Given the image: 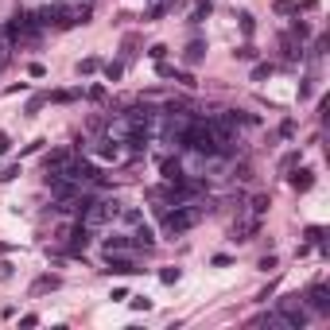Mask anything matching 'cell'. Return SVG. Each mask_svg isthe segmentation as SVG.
<instances>
[{
	"label": "cell",
	"instance_id": "cell-1",
	"mask_svg": "<svg viewBox=\"0 0 330 330\" xmlns=\"http://www.w3.org/2000/svg\"><path fill=\"white\" fill-rule=\"evenodd\" d=\"M198 217H202L198 202H182V206H175V210H167V214H163V229L171 237H179V233H187L191 226H198Z\"/></svg>",
	"mask_w": 330,
	"mask_h": 330
},
{
	"label": "cell",
	"instance_id": "cell-2",
	"mask_svg": "<svg viewBox=\"0 0 330 330\" xmlns=\"http://www.w3.org/2000/svg\"><path fill=\"white\" fill-rule=\"evenodd\" d=\"M8 39H20V43L39 39V20H35V16H16L8 24Z\"/></svg>",
	"mask_w": 330,
	"mask_h": 330
},
{
	"label": "cell",
	"instance_id": "cell-3",
	"mask_svg": "<svg viewBox=\"0 0 330 330\" xmlns=\"http://www.w3.org/2000/svg\"><path fill=\"white\" fill-rule=\"evenodd\" d=\"M105 256H109V276H129V272H140L136 268V261H132V256H124V252H105Z\"/></svg>",
	"mask_w": 330,
	"mask_h": 330
},
{
	"label": "cell",
	"instance_id": "cell-4",
	"mask_svg": "<svg viewBox=\"0 0 330 330\" xmlns=\"http://www.w3.org/2000/svg\"><path fill=\"white\" fill-rule=\"evenodd\" d=\"M307 299H311V307H315V311H330V291H326L322 284H315L311 291H307Z\"/></svg>",
	"mask_w": 330,
	"mask_h": 330
},
{
	"label": "cell",
	"instance_id": "cell-5",
	"mask_svg": "<svg viewBox=\"0 0 330 330\" xmlns=\"http://www.w3.org/2000/svg\"><path fill=\"white\" fill-rule=\"evenodd\" d=\"M291 187H296L299 194H303V191H311V187H315V171H311V167H299V171L291 175Z\"/></svg>",
	"mask_w": 330,
	"mask_h": 330
},
{
	"label": "cell",
	"instance_id": "cell-6",
	"mask_svg": "<svg viewBox=\"0 0 330 330\" xmlns=\"http://www.w3.org/2000/svg\"><path fill=\"white\" fill-rule=\"evenodd\" d=\"M66 159H70V152H51V156L43 159V167H47V175H54V171H62L66 167Z\"/></svg>",
	"mask_w": 330,
	"mask_h": 330
},
{
	"label": "cell",
	"instance_id": "cell-7",
	"mask_svg": "<svg viewBox=\"0 0 330 330\" xmlns=\"http://www.w3.org/2000/svg\"><path fill=\"white\" fill-rule=\"evenodd\" d=\"M54 287H59V276H39L31 284V291H35V296H43V291H54Z\"/></svg>",
	"mask_w": 330,
	"mask_h": 330
},
{
	"label": "cell",
	"instance_id": "cell-8",
	"mask_svg": "<svg viewBox=\"0 0 330 330\" xmlns=\"http://www.w3.org/2000/svg\"><path fill=\"white\" fill-rule=\"evenodd\" d=\"M132 237H136V245H144V249H152V245H156V237H152V229H148V226H140Z\"/></svg>",
	"mask_w": 330,
	"mask_h": 330
},
{
	"label": "cell",
	"instance_id": "cell-9",
	"mask_svg": "<svg viewBox=\"0 0 330 330\" xmlns=\"http://www.w3.org/2000/svg\"><path fill=\"white\" fill-rule=\"evenodd\" d=\"M129 249V237H109L105 241V252H124Z\"/></svg>",
	"mask_w": 330,
	"mask_h": 330
},
{
	"label": "cell",
	"instance_id": "cell-10",
	"mask_svg": "<svg viewBox=\"0 0 330 330\" xmlns=\"http://www.w3.org/2000/svg\"><path fill=\"white\" fill-rule=\"evenodd\" d=\"M129 307L132 311H152V299L148 296H129Z\"/></svg>",
	"mask_w": 330,
	"mask_h": 330
},
{
	"label": "cell",
	"instance_id": "cell-11",
	"mask_svg": "<svg viewBox=\"0 0 330 330\" xmlns=\"http://www.w3.org/2000/svg\"><path fill=\"white\" fill-rule=\"evenodd\" d=\"M179 276H182L179 268H159V280H163V284H179Z\"/></svg>",
	"mask_w": 330,
	"mask_h": 330
},
{
	"label": "cell",
	"instance_id": "cell-12",
	"mask_svg": "<svg viewBox=\"0 0 330 330\" xmlns=\"http://www.w3.org/2000/svg\"><path fill=\"white\" fill-rule=\"evenodd\" d=\"M202 54H206V47H202V43H191V47H187V62H198Z\"/></svg>",
	"mask_w": 330,
	"mask_h": 330
},
{
	"label": "cell",
	"instance_id": "cell-13",
	"mask_svg": "<svg viewBox=\"0 0 330 330\" xmlns=\"http://www.w3.org/2000/svg\"><path fill=\"white\" fill-rule=\"evenodd\" d=\"M307 237H311L315 245H322V241H326V229H322V226H311V229H307Z\"/></svg>",
	"mask_w": 330,
	"mask_h": 330
},
{
	"label": "cell",
	"instance_id": "cell-14",
	"mask_svg": "<svg viewBox=\"0 0 330 330\" xmlns=\"http://www.w3.org/2000/svg\"><path fill=\"white\" fill-rule=\"evenodd\" d=\"M121 62H109V66H105V78H109V82H117V78H121Z\"/></svg>",
	"mask_w": 330,
	"mask_h": 330
},
{
	"label": "cell",
	"instance_id": "cell-15",
	"mask_svg": "<svg viewBox=\"0 0 330 330\" xmlns=\"http://www.w3.org/2000/svg\"><path fill=\"white\" fill-rule=\"evenodd\" d=\"M268 74H272V66H268V62H261V66L252 70V78H256V82H264V78H268Z\"/></svg>",
	"mask_w": 330,
	"mask_h": 330
},
{
	"label": "cell",
	"instance_id": "cell-16",
	"mask_svg": "<svg viewBox=\"0 0 330 330\" xmlns=\"http://www.w3.org/2000/svg\"><path fill=\"white\" fill-rule=\"evenodd\" d=\"M4 182H12V179H20V163H12V167H4V175H0Z\"/></svg>",
	"mask_w": 330,
	"mask_h": 330
},
{
	"label": "cell",
	"instance_id": "cell-17",
	"mask_svg": "<svg viewBox=\"0 0 330 330\" xmlns=\"http://www.w3.org/2000/svg\"><path fill=\"white\" fill-rule=\"evenodd\" d=\"M97 70V59H86V62H78V74H94Z\"/></svg>",
	"mask_w": 330,
	"mask_h": 330
},
{
	"label": "cell",
	"instance_id": "cell-18",
	"mask_svg": "<svg viewBox=\"0 0 330 330\" xmlns=\"http://www.w3.org/2000/svg\"><path fill=\"white\" fill-rule=\"evenodd\" d=\"M8 152H12V136H8V132H0V156H8Z\"/></svg>",
	"mask_w": 330,
	"mask_h": 330
},
{
	"label": "cell",
	"instance_id": "cell-19",
	"mask_svg": "<svg viewBox=\"0 0 330 330\" xmlns=\"http://www.w3.org/2000/svg\"><path fill=\"white\" fill-rule=\"evenodd\" d=\"M27 74H31V78H43L47 70H43V62H31V66H27Z\"/></svg>",
	"mask_w": 330,
	"mask_h": 330
},
{
	"label": "cell",
	"instance_id": "cell-20",
	"mask_svg": "<svg viewBox=\"0 0 330 330\" xmlns=\"http://www.w3.org/2000/svg\"><path fill=\"white\" fill-rule=\"evenodd\" d=\"M241 31L252 35V16H249V12H241Z\"/></svg>",
	"mask_w": 330,
	"mask_h": 330
},
{
	"label": "cell",
	"instance_id": "cell-21",
	"mask_svg": "<svg viewBox=\"0 0 330 330\" xmlns=\"http://www.w3.org/2000/svg\"><path fill=\"white\" fill-rule=\"evenodd\" d=\"M276 12H296V0H276Z\"/></svg>",
	"mask_w": 330,
	"mask_h": 330
},
{
	"label": "cell",
	"instance_id": "cell-22",
	"mask_svg": "<svg viewBox=\"0 0 330 330\" xmlns=\"http://www.w3.org/2000/svg\"><path fill=\"white\" fill-rule=\"evenodd\" d=\"M0 252H8V245H4V241H0Z\"/></svg>",
	"mask_w": 330,
	"mask_h": 330
}]
</instances>
